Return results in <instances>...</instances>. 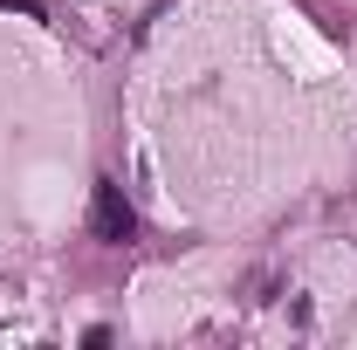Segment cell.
Wrapping results in <instances>:
<instances>
[{
    "mask_svg": "<svg viewBox=\"0 0 357 350\" xmlns=\"http://www.w3.org/2000/svg\"><path fill=\"white\" fill-rule=\"evenodd\" d=\"M89 234L103 248H131L137 241V213H131V199H124L117 178H96V192H89Z\"/></svg>",
    "mask_w": 357,
    "mask_h": 350,
    "instance_id": "6da1fadb",
    "label": "cell"
},
{
    "mask_svg": "<svg viewBox=\"0 0 357 350\" xmlns=\"http://www.w3.org/2000/svg\"><path fill=\"white\" fill-rule=\"evenodd\" d=\"M0 14H28V21H42V0H0Z\"/></svg>",
    "mask_w": 357,
    "mask_h": 350,
    "instance_id": "7a4b0ae2",
    "label": "cell"
}]
</instances>
